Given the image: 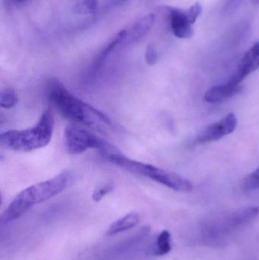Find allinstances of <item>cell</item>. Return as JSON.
<instances>
[{
	"label": "cell",
	"instance_id": "6da1fadb",
	"mask_svg": "<svg viewBox=\"0 0 259 260\" xmlns=\"http://www.w3.org/2000/svg\"><path fill=\"white\" fill-rule=\"evenodd\" d=\"M46 93L62 117L70 121L97 129L113 126L112 120L106 114L78 99L56 78L47 82Z\"/></svg>",
	"mask_w": 259,
	"mask_h": 260
},
{
	"label": "cell",
	"instance_id": "7a4b0ae2",
	"mask_svg": "<svg viewBox=\"0 0 259 260\" xmlns=\"http://www.w3.org/2000/svg\"><path fill=\"white\" fill-rule=\"evenodd\" d=\"M71 180L69 173L62 172L52 178L23 189L3 212L1 216L2 224H9L18 219L34 205L56 197L68 187Z\"/></svg>",
	"mask_w": 259,
	"mask_h": 260
},
{
	"label": "cell",
	"instance_id": "3957f363",
	"mask_svg": "<svg viewBox=\"0 0 259 260\" xmlns=\"http://www.w3.org/2000/svg\"><path fill=\"white\" fill-rule=\"evenodd\" d=\"M55 120L50 110L41 114L38 123L25 129L9 130L0 134L1 145L12 151L30 152L49 145L54 131Z\"/></svg>",
	"mask_w": 259,
	"mask_h": 260
},
{
	"label": "cell",
	"instance_id": "277c9868",
	"mask_svg": "<svg viewBox=\"0 0 259 260\" xmlns=\"http://www.w3.org/2000/svg\"><path fill=\"white\" fill-rule=\"evenodd\" d=\"M100 154L105 160L125 171L147 177L173 190L189 192L193 189V183L185 177L150 164L143 163L129 158L122 154L118 149L100 153Z\"/></svg>",
	"mask_w": 259,
	"mask_h": 260
},
{
	"label": "cell",
	"instance_id": "5b68a950",
	"mask_svg": "<svg viewBox=\"0 0 259 260\" xmlns=\"http://www.w3.org/2000/svg\"><path fill=\"white\" fill-rule=\"evenodd\" d=\"M63 141L67 152L71 154H82L89 149L99 150L100 153L117 149L105 139L73 125L65 127Z\"/></svg>",
	"mask_w": 259,
	"mask_h": 260
},
{
	"label": "cell",
	"instance_id": "8992f818",
	"mask_svg": "<svg viewBox=\"0 0 259 260\" xmlns=\"http://www.w3.org/2000/svg\"><path fill=\"white\" fill-rule=\"evenodd\" d=\"M164 9L172 33L181 39L191 38L193 35V24L202 13V5L196 3L187 10L170 6Z\"/></svg>",
	"mask_w": 259,
	"mask_h": 260
},
{
	"label": "cell",
	"instance_id": "52a82bcc",
	"mask_svg": "<svg viewBox=\"0 0 259 260\" xmlns=\"http://www.w3.org/2000/svg\"><path fill=\"white\" fill-rule=\"evenodd\" d=\"M237 126V118L236 114L231 113L218 122L209 125L201 132L196 137V142L203 144L219 140L234 133Z\"/></svg>",
	"mask_w": 259,
	"mask_h": 260
},
{
	"label": "cell",
	"instance_id": "ba28073f",
	"mask_svg": "<svg viewBox=\"0 0 259 260\" xmlns=\"http://www.w3.org/2000/svg\"><path fill=\"white\" fill-rule=\"evenodd\" d=\"M259 214V208L255 206L246 208L233 212L222 220L220 224H214L218 233L224 237L228 230H234L250 222Z\"/></svg>",
	"mask_w": 259,
	"mask_h": 260
},
{
	"label": "cell",
	"instance_id": "9c48e42d",
	"mask_svg": "<svg viewBox=\"0 0 259 260\" xmlns=\"http://www.w3.org/2000/svg\"><path fill=\"white\" fill-rule=\"evenodd\" d=\"M259 68V41H256L245 53L238 67L230 80L237 84Z\"/></svg>",
	"mask_w": 259,
	"mask_h": 260
},
{
	"label": "cell",
	"instance_id": "30bf717a",
	"mask_svg": "<svg viewBox=\"0 0 259 260\" xmlns=\"http://www.w3.org/2000/svg\"><path fill=\"white\" fill-rule=\"evenodd\" d=\"M240 84L236 83L229 79L226 83L215 85L209 88L205 93L204 99L210 104L220 103L234 97L240 92Z\"/></svg>",
	"mask_w": 259,
	"mask_h": 260
},
{
	"label": "cell",
	"instance_id": "8fae6325",
	"mask_svg": "<svg viewBox=\"0 0 259 260\" xmlns=\"http://www.w3.org/2000/svg\"><path fill=\"white\" fill-rule=\"evenodd\" d=\"M155 15L149 13L137 20L129 30H127L126 39L129 43L134 44L141 41L144 37L147 35L155 22Z\"/></svg>",
	"mask_w": 259,
	"mask_h": 260
},
{
	"label": "cell",
	"instance_id": "7c38bea8",
	"mask_svg": "<svg viewBox=\"0 0 259 260\" xmlns=\"http://www.w3.org/2000/svg\"><path fill=\"white\" fill-rule=\"evenodd\" d=\"M126 35H127V30H120L118 33L116 34L104 46L101 51L98 53L97 57L94 59V62L92 65V71L94 73H97L103 67L104 62H106V59L108 56L110 55V53L118 47L122 42L126 40Z\"/></svg>",
	"mask_w": 259,
	"mask_h": 260
},
{
	"label": "cell",
	"instance_id": "4fadbf2b",
	"mask_svg": "<svg viewBox=\"0 0 259 260\" xmlns=\"http://www.w3.org/2000/svg\"><path fill=\"white\" fill-rule=\"evenodd\" d=\"M139 220L140 217L138 213L131 212L123 218L114 221L106 231V235L114 236L126 231L130 230L138 224Z\"/></svg>",
	"mask_w": 259,
	"mask_h": 260
},
{
	"label": "cell",
	"instance_id": "5bb4252c",
	"mask_svg": "<svg viewBox=\"0 0 259 260\" xmlns=\"http://www.w3.org/2000/svg\"><path fill=\"white\" fill-rule=\"evenodd\" d=\"M170 234L168 231L164 230L158 235L156 244L152 250L154 256H164L170 253L171 250V243H170Z\"/></svg>",
	"mask_w": 259,
	"mask_h": 260
},
{
	"label": "cell",
	"instance_id": "9a60e30c",
	"mask_svg": "<svg viewBox=\"0 0 259 260\" xmlns=\"http://www.w3.org/2000/svg\"><path fill=\"white\" fill-rule=\"evenodd\" d=\"M97 8V0H73V11L79 15L94 13Z\"/></svg>",
	"mask_w": 259,
	"mask_h": 260
},
{
	"label": "cell",
	"instance_id": "2e32d148",
	"mask_svg": "<svg viewBox=\"0 0 259 260\" xmlns=\"http://www.w3.org/2000/svg\"><path fill=\"white\" fill-rule=\"evenodd\" d=\"M18 99L16 92L12 88L3 90L0 94V105L5 109H11L16 106Z\"/></svg>",
	"mask_w": 259,
	"mask_h": 260
},
{
	"label": "cell",
	"instance_id": "e0dca14e",
	"mask_svg": "<svg viewBox=\"0 0 259 260\" xmlns=\"http://www.w3.org/2000/svg\"><path fill=\"white\" fill-rule=\"evenodd\" d=\"M259 188V167L253 172L243 180V189L245 191H252Z\"/></svg>",
	"mask_w": 259,
	"mask_h": 260
},
{
	"label": "cell",
	"instance_id": "ac0fdd59",
	"mask_svg": "<svg viewBox=\"0 0 259 260\" xmlns=\"http://www.w3.org/2000/svg\"><path fill=\"white\" fill-rule=\"evenodd\" d=\"M114 189V183H107L106 184L99 186L97 189L94 190L92 195V199L94 202H100L103 197H106L107 194L110 193Z\"/></svg>",
	"mask_w": 259,
	"mask_h": 260
},
{
	"label": "cell",
	"instance_id": "d6986e66",
	"mask_svg": "<svg viewBox=\"0 0 259 260\" xmlns=\"http://www.w3.org/2000/svg\"><path fill=\"white\" fill-rule=\"evenodd\" d=\"M145 61L149 65H155L158 59V53L153 44L147 45L145 50Z\"/></svg>",
	"mask_w": 259,
	"mask_h": 260
},
{
	"label": "cell",
	"instance_id": "ffe728a7",
	"mask_svg": "<svg viewBox=\"0 0 259 260\" xmlns=\"http://www.w3.org/2000/svg\"><path fill=\"white\" fill-rule=\"evenodd\" d=\"M25 1V0H7L8 3H21L22 2Z\"/></svg>",
	"mask_w": 259,
	"mask_h": 260
},
{
	"label": "cell",
	"instance_id": "44dd1931",
	"mask_svg": "<svg viewBox=\"0 0 259 260\" xmlns=\"http://www.w3.org/2000/svg\"><path fill=\"white\" fill-rule=\"evenodd\" d=\"M252 3L253 5L259 4V0H252Z\"/></svg>",
	"mask_w": 259,
	"mask_h": 260
}]
</instances>
